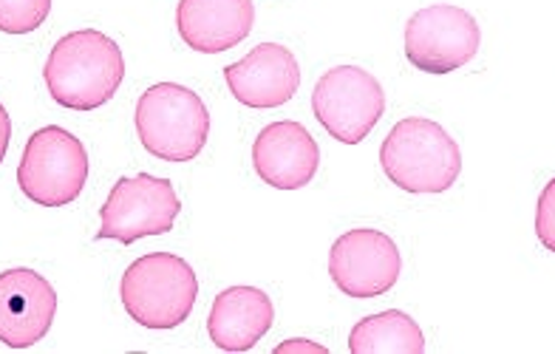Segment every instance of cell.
<instances>
[{
  "label": "cell",
  "instance_id": "e0dca14e",
  "mask_svg": "<svg viewBox=\"0 0 555 354\" xmlns=\"http://www.w3.org/2000/svg\"><path fill=\"white\" fill-rule=\"evenodd\" d=\"M535 236H539V241L550 252H555V179H550L547 187L539 196V207H535Z\"/></svg>",
  "mask_w": 555,
  "mask_h": 354
},
{
  "label": "cell",
  "instance_id": "8fae6325",
  "mask_svg": "<svg viewBox=\"0 0 555 354\" xmlns=\"http://www.w3.org/2000/svg\"><path fill=\"white\" fill-rule=\"evenodd\" d=\"M253 165L258 176L275 191H300L318 173L321 148L300 122L281 119V122H270L256 136Z\"/></svg>",
  "mask_w": 555,
  "mask_h": 354
},
{
  "label": "cell",
  "instance_id": "6da1fadb",
  "mask_svg": "<svg viewBox=\"0 0 555 354\" xmlns=\"http://www.w3.org/2000/svg\"><path fill=\"white\" fill-rule=\"evenodd\" d=\"M43 77L54 103L72 112H94L122 86V49L103 31H72L54 43Z\"/></svg>",
  "mask_w": 555,
  "mask_h": 354
},
{
  "label": "cell",
  "instance_id": "d6986e66",
  "mask_svg": "<svg viewBox=\"0 0 555 354\" xmlns=\"http://www.w3.org/2000/svg\"><path fill=\"white\" fill-rule=\"evenodd\" d=\"M9 140H12V119H9L7 108L0 105V162L9 150Z\"/></svg>",
  "mask_w": 555,
  "mask_h": 354
},
{
  "label": "cell",
  "instance_id": "52a82bcc",
  "mask_svg": "<svg viewBox=\"0 0 555 354\" xmlns=\"http://www.w3.org/2000/svg\"><path fill=\"white\" fill-rule=\"evenodd\" d=\"M312 112L326 133L344 145L363 142L386 112V91L360 66H337L318 80Z\"/></svg>",
  "mask_w": 555,
  "mask_h": 354
},
{
  "label": "cell",
  "instance_id": "7a4b0ae2",
  "mask_svg": "<svg viewBox=\"0 0 555 354\" xmlns=\"http://www.w3.org/2000/svg\"><path fill=\"white\" fill-rule=\"evenodd\" d=\"M380 165L405 193H446L460 179L462 154L446 128L425 117L400 119L383 140Z\"/></svg>",
  "mask_w": 555,
  "mask_h": 354
},
{
  "label": "cell",
  "instance_id": "ac0fdd59",
  "mask_svg": "<svg viewBox=\"0 0 555 354\" xmlns=\"http://www.w3.org/2000/svg\"><path fill=\"white\" fill-rule=\"evenodd\" d=\"M275 352H318V354H326V346H321V343H312V340H286V343L275 346Z\"/></svg>",
  "mask_w": 555,
  "mask_h": 354
},
{
  "label": "cell",
  "instance_id": "4fadbf2b",
  "mask_svg": "<svg viewBox=\"0 0 555 354\" xmlns=\"http://www.w3.org/2000/svg\"><path fill=\"white\" fill-rule=\"evenodd\" d=\"M256 23L253 0H179L176 26L193 52L219 54L244 43Z\"/></svg>",
  "mask_w": 555,
  "mask_h": 354
},
{
  "label": "cell",
  "instance_id": "5bb4252c",
  "mask_svg": "<svg viewBox=\"0 0 555 354\" xmlns=\"http://www.w3.org/2000/svg\"><path fill=\"white\" fill-rule=\"evenodd\" d=\"M275 310L258 287H230L216 296L207 315L210 340L224 352H247L272 329Z\"/></svg>",
  "mask_w": 555,
  "mask_h": 354
},
{
  "label": "cell",
  "instance_id": "9c48e42d",
  "mask_svg": "<svg viewBox=\"0 0 555 354\" xmlns=\"http://www.w3.org/2000/svg\"><path fill=\"white\" fill-rule=\"evenodd\" d=\"M400 250L380 230H349L332 244L330 275L349 298L386 296L400 278Z\"/></svg>",
  "mask_w": 555,
  "mask_h": 354
},
{
  "label": "cell",
  "instance_id": "277c9868",
  "mask_svg": "<svg viewBox=\"0 0 555 354\" xmlns=\"http://www.w3.org/2000/svg\"><path fill=\"white\" fill-rule=\"evenodd\" d=\"M125 312L145 329H176L191 317L198 298L193 266L173 252H147L119 284Z\"/></svg>",
  "mask_w": 555,
  "mask_h": 354
},
{
  "label": "cell",
  "instance_id": "8992f818",
  "mask_svg": "<svg viewBox=\"0 0 555 354\" xmlns=\"http://www.w3.org/2000/svg\"><path fill=\"white\" fill-rule=\"evenodd\" d=\"M182 213V201L176 196L170 179L139 173L122 176L111 187L108 201L100 210L103 227L96 233V241L133 244L147 236H165L176 224V215Z\"/></svg>",
  "mask_w": 555,
  "mask_h": 354
},
{
  "label": "cell",
  "instance_id": "9a60e30c",
  "mask_svg": "<svg viewBox=\"0 0 555 354\" xmlns=\"http://www.w3.org/2000/svg\"><path fill=\"white\" fill-rule=\"evenodd\" d=\"M351 354H423L425 338L411 315L386 310L354 324L349 335Z\"/></svg>",
  "mask_w": 555,
  "mask_h": 354
},
{
  "label": "cell",
  "instance_id": "30bf717a",
  "mask_svg": "<svg viewBox=\"0 0 555 354\" xmlns=\"http://www.w3.org/2000/svg\"><path fill=\"white\" fill-rule=\"evenodd\" d=\"M57 315V292L35 270L0 273V343L29 349L49 335Z\"/></svg>",
  "mask_w": 555,
  "mask_h": 354
},
{
  "label": "cell",
  "instance_id": "3957f363",
  "mask_svg": "<svg viewBox=\"0 0 555 354\" xmlns=\"http://www.w3.org/2000/svg\"><path fill=\"white\" fill-rule=\"evenodd\" d=\"M137 133L142 148L165 162H191L207 145L210 112L196 91L179 82H156L137 103Z\"/></svg>",
  "mask_w": 555,
  "mask_h": 354
},
{
  "label": "cell",
  "instance_id": "7c38bea8",
  "mask_svg": "<svg viewBox=\"0 0 555 354\" xmlns=\"http://www.w3.org/2000/svg\"><path fill=\"white\" fill-rule=\"evenodd\" d=\"M227 89L247 108H278L295 96L300 66L295 54L281 43H261L244 60L224 68Z\"/></svg>",
  "mask_w": 555,
  "mask_h": 354
},
{
  "label": "cell",
  "instance_id": "2e32d148",
  "mask_svg": "<svg viewBox=\"0 0 555 354\" xmlns=\"http://www.w3.org/2000/svg\"><path fill=\"white\" fill-rule=\"evenodd\" d=\"M52 12V0H0V31L29 35L40 29Z\"/></svg>",
  "mask_w": 555,
  "mask_h": 354
},
{
  "label": "cell",
  "instance_id": "ba28073f",
  "mask_svg": "<svg viewBox=\"0 0 555 354\" xmlns=\"http://www.w3.org/2000/svg\"><path fill=\"white\" fill-rule=\"evenodd\" d=\"M479 43V23L460 6L420 9L405 23V57L425 75H451L476 57Z\"/></svg>",
  "mask_w": 555,
  "mask_h": 354
},
{
  "label": "cell",
  "instance_id": "5b68a950",
  "mask_svg": "<svg viewBox=\"0 0 555 354\" xmlns=\"http://www.w3.org/2000/svg\"><path fill=\"white\" fill-rule=\"evenodd\" d=\"M88 179V154L72 131L46 126L35 131L17 165V185L35 205L66 207L82 193Z\"/></svg>",
  "mask_w": 555,
  "mask_h": 354
}]
</instances>
